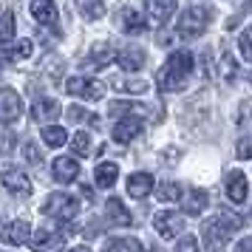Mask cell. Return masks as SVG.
Returning <instances> with one entry per match:
<instances>
[{"label": "cell", "mask_w": 252, "mask_h": 252, "mask_svg": "<svg viewBox=\"0 0 252 252\" xmlns=\"http://www.w3.org/2000/svg\"><path fill=\"white\" fill-rule=\"evenodd\" d=\"M204 207H207V190L193 187V190L187 193V201H184V213H187V216H201Z\"/></svg>", "instance_id": "obj_21"}, {"label": "cell", "mask_w": 252, "mask_h": 252, "mask_svg": "<svg viewBox=\"0 0 252 252\" xmlns=\"http://www.w3.org/2000/svg\"><path fill=\"white\" fill-rule=\"evenodd\" d=\"M71 252H91V250H88V247H74Z\"/></svg>", "instance_id": "obj_39"}, {"label": "cell", "mask_w": 252, "mask_h": 252, "mask_svg": "<svg viewBox=\"0 0 252 252\" xmlns=\"http://www.w3.org/2000/svg\"><path fill=\"white\" fill-rule=\"evenodd\" d=\"M65 91L74 94V96H82L88 102H96V99L105 96V85L96 80H88V77H71L68 85H65Z\"/></svg>", "instance_id": "obj_5"}, {"label": "cell", "mask_w": 252, "mask_h": 252, "mask_svg": "<svg viewBox=\"0 0 252 252\" xmlns=\"http://www.w3.org/2000/svg\"><path fill=\"white\" fill-rule=\"evenodd\" d=\"M176 252H198V241L193 235H184L179 244H176Z\"/></svg>", "instance_id": "obj_34"}, {"label": "cell", "mask_w": 252, "mask_h": 252, "mask_svg": "<svg viewBox=\"0 0 252 252\" xmlns=\"http://www.w3.org/2000/svg\"><path fill=\"white\" fill-rule=\"evenodd\" d=\"M119 29H122L125 34H142V32L148 29V23L142 20V14H139L136 9H122V12H119Z\"/></svg>", "instance_id": "obj_14"}, {"label": "cell", "mask_w": 252, "mask_h": 252, "mask_svg": "<svg viewBox=\"0 0 252 252\" xmlns=\"http://www.w3.org/2000/svg\"><path fill=\"white\" fill-rule=\"evenodd\" d=\"M23 114V99L14 88H0V122L9 125Z\"/></svg>", "instance_id": "obj_7"}, {"label": "cell", "mask_w": 252, "mask_h": 252, "mask_svg": "<svg viewBox=\"0 0 252 252\" xmlns=\"http://www.w3.org/2000/svg\"><path fill=\"white\" fill-rule=\"evenodd\" d=\"M176 6H179V0H148V17L153 23H167L170 20V14L176 12Z\"/></svg>", "instance_id": "obj_11"}, {"label": "cell", "mask_w": 252, "mask_h": 252, "mask_svg": "<svg viewBox=\"0 0 252 252\" xmlns=\"http://www.w3.org/2000/svg\"><path fill=\"white\" fill-rule=\"evenodd\" d=\"M116 63L125 71H139L145 65V51L136 48V46H127V48H122V51H116Z\"/></svg>", "instance_id": "obj_15"}, {"label": "cell", "mask_w": 252, "mask_h": 252, "mask_svg": "<svg viewBox=\"0 0 252 252\" xmlns=\"http://www.w3.org/2000/svg\"><path fill=\"white\" fill-rule=\"evenodd\" d=\"M57 116H60V105L54 99H34V105H32V119H37V122H51Z\"/></svg>", "instance_id": "obj_19"}, {"label": "cell", "mask_w": 252, "mask_h": 252, "mask_svg": "<svg viewBox=\"0 0 252 252\" xmlns=\"http://www.w3.org/2000/svg\"><path fill=\"white\" fill-rule=\"evenodd\" d=\"M32 14H34L43 26L57 23V6H54L51 0H34V3H32Z\"/></svg>", "instance_id": "obj_20"}, {"label": "cell", "mask_w": 252, "mask_h": 252, "mask_svg": "<svg viewBox=\"0 0 252 252\" xmlns=\"http://www.w3.org/2000/svg\"><path fill=\"white\" fill-rule=\"evenodd\" d=\"M65 247V235L54 227H43L34 235V252H63Z\"/></svg>", "instance_id": "obj_8"}, {"label": "cell", "mask_w": 252, "mask_h": 252, "mask_svg": "<svg viewBox=\"0 0 252 252\" xmlns=\"http://www.w3.org/2000/svg\"><path fill=\"white\" fill-rule=\"evenodd\" d=\"M235 252H252V238H241L238 247H235Z\"/></svg>", "instance_id": "obj_38"}, {"label": "cell", "mask_w": 252, "mask_h": 252, "mask_svg": "<svg viewBox=\"0 0 252 252\" xmlns=\"http://www.w3.org/2000/svg\"><path fill=\"white\" fill-rule=\"evenodd\" d=\"M77 3V9H80V14L85 17V20H99L105 14V3L102 0H74Z\"/></svg>", "instance_id": "obj_24"}, {"label": "cell", "mask_w": 252, "mask_h": 252, "mask_svg": "<svg viewBox=\"0 0 252 252\" xmlns=\"http://www.w3.org/2000/svg\"><path fill=\"white\" fill-rule=\"evenodd\" d=\"M105 252H142V244L136 238H116L105 247Z\"/></svg>", "instance_id": "obj_27"}, {"label": "cell", "mask_w": 252, "mask_h": 252, "mask_svg": "<svg viewBox=\"0 0 252 252\" xmlns=\"http://www.w3.org/2000/svg\"><path fill=\"white\" fill-rule=\"evenodd\" d=\"M3 184L12 195H20V198L32 195V182L26 179V173L14 170V167H3Z\"/></svg>", "instance_id": "obj_9"}, {"label": "cell", "mask_w": 252, "mask_h": 252, "mask_svg": "<svg viewBox=\"0 0 252 252\" xmlns=\"http://www.w3.org/2000/svg\"><path fill=\"white\" fill-rule=\"evenodd\" d=\"M139 133H142V119H139V116H125V119H119L116 127H114V142L127 145V142H133Z\"/></svg>", "instance_id": "obj_10"}, {"label": "cell", "mask_w": 252, "mask_h": 252, "mask_svg": "<svg viewBox=\"0 0 252 252\" xmlns=\"http://www.w3.org/2000/svg\"><path fill=\"white\" fill-rule=\"evenodd\" d=\"M153 227H156V232L161 238H176V235H182V229H184V218L176 210H161V213L153 216Z\"/></svg>", "instance_id": "obj_6"}, {"label": "cell", "mask_w": 252, "mask_h": 252, "mask_svg": "<svg viewBox=\"0 0 252 252\" xmlns=\"http://www.w3.org/2000/svg\"><path fill=\"white\" fill-rule=\"evenodd\" d=\"M105 213L108 218L114 221L116 227H130L133 224V218H130V210H127L119 198H108V204H105Z\"/></svg>", "instance_id": "obj_17"}, {"label": "cell", "mask_w": 252, "mask_h": 252, "mask_svg": "<svg viewBox=\"0 0 252 252\" xmlns=\"http://www.w3.org/2000/svg\"><path fill=\"white\" fill-rule=\"evenodd\" d=\"M210 17H213V12L204 9V6L187 9V12L179 17V23H176V34L182 37V40H195V37H201L204 29L210 26Z\"/></svg>", "instance_id": "obj_3"}, {"label": "cell", "mask_w": 252, "mask_h": 252, "mask_svg": "<svg viewBox=\"0 0 252 252\" xmlns=\"http://www.w3.org/2000/svg\"><path fill=\"white\" fill-rule=\"evenodd\" d=\"M221 68H224V77L227 80H235V60L229 57V51L221 57Z\"/></svg>", "instance_id": "obj_36"}, {"label": "cell", "mask_w": 252, "mask_h": 252, "mask_svg": "<svg viewBox=\"0 0 252 252\" xmlns=\"http://www.w3.org/2000/svg\"><path fill=\"white\" fill-rule=\"evenodd\" d=\"M156 195H159V201H179V198H182V184L161 182L159 187H156Z\"/></svg>", "instance_id": "obj_26"}, {"label": "cell", "mask_w": 252, "mask_h": 252, "mask_svg": "<svg viewBox=\"0 0 252 252\" xmlns=\"http://www.w3.org/2000/svg\"><path fill=\"white\" fill-rule=\"evenodd\" d=\"M227 195H229V201H235V204L247 201V176L241 170H232L227 176Z\"/></svg>", "instance_id": "obj_13"}, {"label": "cell", "mask_w": 252, "mask_h": 252, "mask_svg": "<svg viewBox=\"0 0 252 252\" xmlns=\"http://www.w3.org/2000/svg\"><path fill=\"white\" fill-rule=\"evenodd\" d=\"M43 142H46L48 148H60V145L68 142V133H65V127H60V125H48L43 130Z\"/></svg>", "instance_id": "obj_25"}, {"label": "cell", "mask_w": 252, "mask_h": 252, "mask_svg": "<svg viewBox=\"0 0 252 252\" xmlns=\"http://www.w3.org/2000/svg\"><path fill=\"white\" fill-rule=\"evenodd\" d=\"M111 60H114V48L108 46V43H94L91 46V54H88L91 68H105Z\"/></svg>", "instance_id": "obj_22"}, {"label": "cell", "mask_w": 252, "mask_h": 252, "mask_svg": "<svg viewBox=\"0 0 252 252\" xmlns=\"http://www.w3.org/2000/svg\"><path fill=\"white\" fill-rule=\"evenodd\" d=\"M43 213L51 218H57V221H71V218L80 213V201L65 195V193H51L46 198V204H43Z\"/></svg>", "instance_id": "obj_4"}, {"label": "cell", "mask_w": 252, "mask_h": 252, "mask_svg": "<svg viewBox=\"0 0 252 252\" xmlns=\"http://www.w3.org/2000/svg\"><path fill=\"white\" fill-rule=\"evenodd\" d=\"M193 74V54L190 51H173L170 57H167V65L159 71V82L161 91H182V85L187 82V77Z\"/></svg>", "instance_id": "obj_2"}, {"label": "cell", "mask_w": 252, "mask_h": 252, "mask_svg": "<svg viewBox=\"0 0 252 252\" xmlns=\"http://www.w3.org/2000/svg\"><path fill=\"white\" fill-rule=\"evenodd\" d=\"M148 111L145 105H133V102H114L111 105V114H125V116H142Z\"/></svg>", "instance_id": "obj_29"}, {"label": "cell", "mask_w": 252, "mask_h": 252, "mask_svg": "<svg viewBox=\"0 0 252 252\" xmlns=\"http://www.w3.org/2000/svg\"><path fill=\"white\" fill-rule=\"evenodd\" d=\"M80 176V164H77V159H71V156H60L57 161H54V179L63 184L74 182Z\"/></svg>", "instance_id": "obj_16"}, {"label": "cell", "mask_w": 252, "mask_h": 252, "mask_svg": "<svg viewBox=\"0 0 252 252\" xmlns=\"http://www.w3.org/2000/svg\"><path fill=\"white\" fill-rule=\"evenodd\" d=\"M26 159L32 161V164H34V167H40V164H43V156H40V153H37V148H34V145H32V142H29V145H26Z\"/></svg>", "instance_id": "obj_37"}, {"label": "cell", "mask_w": 252, "mask_h": 252, "mask_svg": "<svg viewBox=\"0 0 252 252\" xmlns=\"http://www.w3.org/2000/svg\"><path fill=\"white\" fill-rule=\"evenodd\" d=\"M29 235H32L29 224L26 221H17V218H14L12 224H6V229H3V241L9 247H23L26 241H29Z\"/></svg>", "instance_id": "obj_12"}, {"label": "cell", "mask_w": 252, "mask_h": 252, "mask_svg": "<svg viewBox=\"0 0 252 252\" xmlns=\"http://www.w3.org/2000/svg\"><path fill=\"white\" fill-rule=\"evenodd\" d=\"M71 148H74V153H77V156H85V153L91 150V136H88L85 130H82V133H77V136L71 139Z\"/></svg>", "instance_id": "obj_31"}, {"label": "cell", "mask_w": 252, "mask_h": 252, "mask_svg": "<svg viewBox=\"0 0 252 252\" xmlns=\"http://www.w3.org/2000/svg\"><path fill=\"white\" fill-rule=\"evenodd\" d=\"M238 159H252V133L238 142Z\"/></svg>", "instance_id": "obj_35"}, {"label": "cell", "mask_w": 252, "mask_h": 252, "mask_svg": "<svg viewBox=\"0 0 252 252\" xmlns=\"http://www.w3.org/2000/svg\"><path fill=\"white\" fill-rule=\"evenodd\" d=\"M114 85L119 88V91H125V94H142L145 88H148L142 80H116Z\"/></svg>", "instance_id": "obj_32"}, {"label": "cell", "mask_w": 252, "mask_h": 252, "mask_svg": "<svg viewBox=\"0 0 252 252\" xmlns=\"http://www.w3.org/2000/svg\"><path fill=\"white\" fill-rule=\"evenodd\" d=\"M14 12H6L3 17H0V43L6 46V43H12V37H14Z\"/></svg>", "instance_id": "obj_28"}, {"label": "cell", "mask_w": 252, "mask_h": 252, "mask_svg": "<svg viewBox=\"0 0 252 252\" xmlns=\"http://www.w3.org/2000/svg\"><path fill=\"white\" fill-rule=\"evenodd\" d=\"M32 51H34V46H32V40H20V43H17V46L12 48V57L17 60H26V57H32Z\"/></svg>", "instance_id": "obj_33"}, {"label": "cell", "mask_w": 252, "mask_h": 252, "mask_svg": "<svg viewBox=\"0 0 252 252\" xmlns=\"http://www.w3.org/2000/svg\"><path fill=\"white\" fill-rule=\"evenodd\" d=\"M244 227V218L238 216V213H218L216 218H210V221H204L201 224V235H204V244L207 250H221L224 247V241L229 238V235H235L238 229Z\"/></svg>", "instance_id": "obj_1"}, {"label": "cell", "mask_w": 252, "mask_h": 252, "mask_svg": "<svg viewBox=\"0 0 252 252\" xmlns=\"http://www.w3.org/2000/svg\"><path fill=\"white\" fill-rule=\"evenodd\" d=\"M150 190H153V176L150 173H133L127 179V193L133 198H145V195H150Z\"/></svg>", "instance_id": "obj_18"}, {"label": "cell", "mask_w": 252, "mask_h": 252, "mask_svg": "<svg viewBox=\"0 0 252 252\" xmlns=\"http://www.w3.org/2000/svg\"><path fill=\"white\" fill-rule=\"evenodd\" d=\"M116 176H119V167H116L114 161H102L99 167H96V173H94V179H96V187H114L116 184Z\"/></svg>", "instance_id": "obj_23"}, {"label": "cell", "mask_w": 252, "mask_h": 252, "mask_svg": "<svg viewBox=\"0 0 252 252\" xmlns=\"http://www.w3.org/2000/svg\"><path fill=\"white\" fill-rule=\"evenodd\" d=\"M238 48H241V57L247 60V63H252V26H250V29H244V32H241Z\"/></svg>", "instance_id": "obj_30"}]
</instances>
